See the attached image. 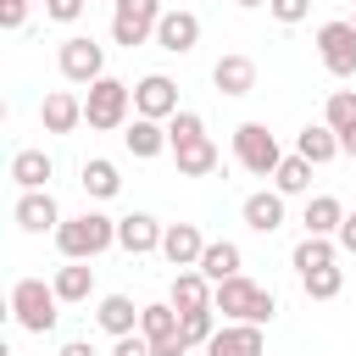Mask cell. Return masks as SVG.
I'll list each match as a JSON object with an SVG mask.
<instances>
[{"instance_id": "obj_6", "label": "cell", "mask_w": 356, "mask_h": 356, "mask_svg": "<svg viewBox=\"0 0 356 356\" xmlns=\"http://www.w3.org/2000/svg\"><path fill=\"white\" fill-rule=\"evenodd\" d=\"M161 22V0H111V39L122 50H139L145 39H156Z\"/></svg>"}, {"instance_id": "obj_26", "label": "cell", "mask_w": 356, "mask_h": 356, "mask_svg": "<svg viewBox=\"0 0 356 356\" xmlns=\"http://www.w3.org/2000/svg\"><path fill=\"white\" fill-rule=\"evenodd\" d=\"M239 245L234 239H206V250H200V273L211 278V284H222V278H234L239 273Z\"/></svg>"}, {"instance_id": "obj_14", "label": "cell", "mask_w": 356, "mask_h": 356, "mask_svg": "<svg viewBox=\"0 0 356 356\" xmlns=\"http://www.w3.org/2000/svg\"><path fill=\"white\" fill-rule=\"evenodd\" d=\"M267 339H261V323H222L211 339H206V356H261Z\"/></svg>"}, {"instance_id": "obj_13", "label": "cell", "mask_w": 356, "mask_h": 356, "mask_svg": "<svg viewBox=\"0 0 356 356\" xmlns=\"http://www.w3.org/2000/svg\"><path fill=\"white\" fill-rule=\"evenodd\" d=\"M161 234H167V222H156L150 211H128V217H117V245H122L128 256H150V250H161Z\"/></svg>"}, {"instance_id": "obj_1", "label": "cell", "mask_w": 356, "mask_h": 356, "mask_svg": "<svg viewBox=\"0 0 356 356\" xmlns=\"http://www.w3.org/2000/svg\"><path fill=\"white\" fill-rule=\"evenodd\" d=\"M111 245H117V217H106V211H78V217H61V228H56V250L67 261H95Z\"/></svg>"}, {"instance_id": "obj_22", "label": "cell", "mask_w": 356, "mask_h": 356, "mask_svg": "<svg viewBox=\"0 0 356 356\" xmlns=\"http://www.w3.org/2000/svg\"><path fill=\"white\" fill-rule=\"evenodd\" d=\"M50 172H56V161H50L39 145H28V150L11 156V184H17V189H44Z\"/></svg>"}, {"instance_id": "obj_40", "label": "cell", "mask_w": 356, "mask_h": 356, "mask_svg": "<svg viewBox=\"0 0 356 356\" xmlns=\"http://www.w3.org/2000/svg\"><path fill=\"white\" fill-rule=\"evenodd\" d=\"M61 356H100V350H95L89 339H67V345H61Z\"/></svg>"}, {"instance_id": "obj_17", "label": "cell", "mask_w": 356, "mask_h": 356, "mask_svg": "<svg viewBox=\"0 0 356 356\" xmlns=\"http://www.w3.org/2000/svg\"><path fill=\"white\" fill-rule=\"evenodd\" d=\"M122 145H128V156H134V161H150V156L172 150V139H167V122H156V117H134V122L122 128Z\"/></svg>"}, {"instance_id": "obj_5", "label": "cell", "mask_w": 356, "mask_h": 356, "mask_svg": "<svg viewBox=\"0 0 356 356\" xmlns=\"http://www.w3.org/2000/svg\"><path fill=\"white\" fill-rule=\"evenodd\" d=\"M234 156H239V167H245L250 178H273L278 161H284V150H278V139L267 134V122H239V128H234Z\"/></svg>"}, {"instance_id": "obj_24", "label": "cell", "mask_w": 356, "mask_h": 356, "mask_svg": "<svg viewBox=\"0 0 356 356\" xmlns=\"http://www.w3.org/2000/svg\"><path fill=\"white\" fill-rule=\"evenodd\" d=\"M78 184H83V195H95V200H111V195L122 189V172H117V161L89 156V161L78 167Z\"/></svg>"}, {"instance_id": "obj_2", "label": "cell", "mask_w": 356, "mask_h": 356, "mask_svg": "<svg viewBox=\"0 0 356 356\" xmlns=\"http://www.w3.org/2000/svg\"><path fill=\"white\" fill-rule=\"evenodd\" d=\"M211 306L228 317V323H273V312H278V300H273V289H261V284H250L245 273H234V278H222L217 289H211Z\"/></svg>"}, {"instance_id": "obj_30", "label": "cell", "mask_w": 356, "mask_h": 356, "mask_svg": "<svg viewBox=\"0 0 356 356\" xmlns=\"http://www.w3.org/2000/svg\"><path fill=\"white\" fill-rule=\"evenodd\" d=\"M273 189H278V195H306V189H312V161H306L300 150L284 156L278 172H273Z\"/></svg>"}, {"instance_id": "obj_36", "label": "cell", "mask_w": 356, "mask_h": 356, "mask_svg": "<svg viewBox=\"0 0 356 356\" xmlns=\"http://www.w3.org/2000/svg\"><path fill=\"white\" fill-rule=\"evenodd\" d=\"M83 6H89V0H44V17H50V22H78Z\"/></svg>"}, {"instance_id": "obj_31", "label": "cell", "mask_w": 356, "mask_h": 356, "mask_svg": "<svg viewBox=\"0 0 356 356\" xmlns=\"http://www.w3.org/2000/svg\"><path fill=\"white\" fill-rule=\"evenodd\" d=\"M300 289H306V300H334L339 289H345V273L328 261V267H312V273H300Z\"/></svg>"}, {"instance_id": "obj_44", "label": "cell", "mask_w": 356, "mask_h": 356, "mask_svg": "<svg viewBox=\"0 0 356 356\" xmlns=\"http://www.w3.org/2000/svg\"><path fill=\"white\" fill-rule=\"evenodd\" d=\"M28 6H33V0H28Z\"/></svg>"}, {"instance_id": "obj_29", "label": "cell", "mask_w": 356, "mask_h": 356, "mask_svg": "<svg viewBox=\"0 0 356 356\" xmlns=\"http://www.w3.org/2000/svg\"><path fill=\"white\" fill-rule=\"evenodd\" d=\"M334 256H339V239H328V234H306V239L295 245L289 261H295V273H312V267H328Z\"/></svg>"}, {"instance_id": "obj_38", "label": "cell", "mask_w": 356, "mask_h": 356, "mask_svg": "<svg viewBox=\"0 0 356 356\" xmlns=\"http://www.w3.org/2000/svg\"><path fill=\"white\" fill-rule=\"evenodd\" d=\"M0 22H6V33H17V28L28 22V0H6V6H0Z\"/></svg>"}, {"instance_id": "obj_20", "label": "cell", "mask_w": 356, "mask_h": 356, "mask_svg": "<svg viewBox=\"0 0 356 356\" xmlns=\"http://www.w3.org/2000/svg\"><path fill=\"white\" fill-rule=\"evenodd\" d=\"M211 278L200 273V267H178L172 273V289H167V300L178 306V312H195V306H211Z\"/></svg>"}, {"instance_id": "obj_4", "label": "cell", "mask_w": 356, "mask_h": 356, "mask_svg": "<svg viewBox=\"0 0 356 356\" xmlns=\"http://www.w3.org/2000/svg\"><path fill=\"white\" fill-rule=\"evenodd\" d=\"M61 295H56V284H44V278H17L11 284V317L28 328V334H50L56 323H61Z\"/></svg>"}, {"instance_id": "obj_9", "label": "cell", "mask_w": 356, "mask_h": 356, "mask_svg": "<svg viewBox=\"0 0 356 356\" xmlns=\"http://www.w3.org/2000/svg\"><path fill=\"white\" fill-rule=\"evenodd\" d=\"M317 56L334 78H356V28L350 22H323L317 28Z\"/></svg>"}, {"instance_id": "obj_27", "label": "cell", "mask_w": 356, "mask_h": 356, "mask_svg": "<svg viewBox=\"0 0 356 356\" xmlns=\"http://www.w3.org/2000/svg\"><path fill=\"white\" fill-rule=\"evenodd\" d=\"M300 222H306V234H328V239H334V234H339V222H345V206H339V195H312Z\"/></svg>"}, {"instance_id": "obj_32", "label": "cell", "mask_w": 356, "mask_h": 356, "mask_svg": "<svg viewBox=\"0 0 356 356\" xmlns=\"http://www.w3.org/2000/svg\"><path fill=\"white\" fill-rule=\"evenodd\" d=\"M178 328H184L189 350H195V345H206V339L217 334V306H195V312H178Z\"/></svg>"}, {"instance_id": "obj_15", "label": "cell", "mask_w": 356, "mask_h": 356, "mask_svg": "<svg viewBox=\"0 0 356 356\" xmlns=\"http://www.w3.org/2000/svg\"><path fill=\"white\" fill-rule=\"evenodd\" d=\"M284 200H289V195H278V189L245 195V206H239L245 228H250V234H278V228H284Z\"/></svg>"}, {"instance_id": "obj_12", "label": "cell", "mask_w": 356, "mask_h": 356, "mask_svg": "<svg viewBox=\"0 0 356 356\" xmlns=\"http://www.w3.org/2000/svg\"><path fill=\"white\" fill-rule=\"evenodd\" d=\"M156 44L167 50V56H189L195 44H200V17L195 11H161V22H156Z\"/></svg>"}, {"instance_id": "obj_21", "label": "cell", "mask_w": 356, "mask_h": 356, "mask_svg": "<svg viewBox=\"0 0 356 356\" xmlns=\"http://www.w3.org/2000/svg\"><path fill=\"white\" fill-rule=\"evenodd\" d=\"M139 312H145V306H134L128 295H100V306H95V323H100L111 339H122V334H134V328H139Z\"/></svg>"}, {"instance_id": "obj_19", "label": "cell", "mask_w": 356, "mask_h": 356, "mask_svg": "<svg viewBox=\"0 0 356 356\" xmlns=\"http://www.w3.org/2000/svg\"><path fill=\"white\" fill-rule=\"evenodd\" d=\"M211 83H217V95L239 100V95H250V89H256V61H250V56H217Z\"/></svg>"}, {"instance_id": "obj_11", "label": "cell", "mask_w": 356, "mask_h": 356, "mask_svg": "<svg viewBox=\"0 0 356 356\" xmlns=\"http://www.w3.org/2000/svg\"><path fill=\"white\" fill-rule=\"evenodd\" d=\"M11 217H17L22 234H56L61 228V206H56L50 189H22L17 206H11Z\"/></svg>"}, {"instance_id": "obj_3", "label": "cell", "mask_w": 356, "mask_h": 356, "mask_svg": "<svg viewBox=\"0 0 356 356\" xmlns=\"http://www.w3.org/2000/svg\"><path fill=\"white\" fill-rule=\"evenodd\" d=\"M128 111H134V83H122V78H111V72L89 83V95H83V122H89L95 134L128 128Z\"/></svg>"}, {"instance_id": "obj_39", "label": "cell", "mask_w": 356, "mask_h": 356, "mask_svg": "<svg viewBox=\"0 0 356 356\" xmlns=\"http://www.w3.org/2000/svg\"><path fill=\"white\" fill-rule=\"evenodd\" d=\"M334 239H339V250H350V256H356V211L339 222V234H334Z\"/></svg>"}, {"instance_id": "obj_7", "label": "cell", "mask_w": 356, "mask_h": 356, "mask_svg": "<svg viewBox=\"0 0 356 356\" xmlns=\"http://www.w3.org/2000/svg\"><path fill=\"white\" fill-rule=\"evenodd\" d=\"M56 67H61V78L67 83H95V78H106V50L89 39V33H72V39H61V50H56Z\"/></svg>"}, {"instance_id": "obj_43", "label": "cell", "mask_w": 356, "mask_h": 356, "mask_svg": "<svg viewBox=\"0 0 356 356\" xmlns=\"http://www.w3.org/2000/svg\"><path fill=\"white\" fill-rule=\"evenodd\" d=\"M350 28H356V17H350Z\"/></svg>"}, {"instance_id": "obj_18", "label": "cell", "mask_w": 356, "mask_h": 356, "mask_svg": "<svg viewBox=\"0 0 356 356\" xmlns=\"http://www.w3.org/2000/svg\"><path fill=\"white\" fill-rule=\"evenodd\" d=\"M200 250H206V234H200L195 222H167L161 256H167L172 267H200Z\"/></svg>"}, {"instance_id": "obj_42", "label": "cell", "mask_w": 356, "mask_h": 356, "mask_svg": "<svg viewBox=\"0 0 356 356\" xmlns=\"http://www.w3.org/2000/svg\"><path fill=\"white\" fill-rule=\"evenodd\" d=\"M234 6H245V11H256V6H267V0H234Z\"/></svg>"}, {"instance_id": "obj_16", "label": "cell", "mask_w": 356, "mask_h": 356, "mask_svg": "<svg viewBox=\"0 0 356 356\" xmlns=\"http://www.w3.org/2000/svg\"><path fill=\"white\" fill-rule=\"evenodd\" d=\"M39 122H44V134H72V128L83 122V100H78L72 89H50V95L39 100Z\"/></svg>"}, {"instance_id": "obj_37", "label": "cell", "mask_w": 356, "mask_h": 356, "mask_svg": "<svg viewBox=\"0 0 356 356\" xmlns=\"http://www.w3.org/2000/svg\"><path fill=\"white\" fill-rule=\"evenodd\" d=\"M111 356H156V345H150V339L134 328V334H122V339L111 345Z\"/></svg>"}, {"instance_id": "obj_34", "label": "cell", "mask_w": 356, "mask_h": 356, "mask_svg": "<svg viewBox=\"0 0 356 356\" xmlns=\"http://www.w3.org/2000/svg\"><path fill=\"white\" fill-rule=\"evenodd\" d=\"M323 122H328L334 134H345V128L356 122V89H334L328 106H323Z\"/></svg>"}, {"instance_id": "obj_23", "label": "cell", "mask_w": 356, "mask_h": 356, "mask_svg": "<svg viewBox=\"0 0 356 356\" xmlns=\"http://www.w3.org/2000/svg\"><path fill=\"white\" fill-rule=\"evenodd\" d=\"M295 150H300L312 167H328V161L339 156V134H334L328 122H306V128H300V139H295Z\"/></svg>"}, {"instance_id": "obj_25", "label": "cell", "mask_w": 356, "mask_h": 356, "mask_svg": "<svg viewBox=\"0 0 356 356\" xmlns=\"http://www.w3.org/2000/svg\"><path fill=\"white\" fill-rule=\"evenodd\" d=\"M56 295H61V306H78V300H89L95 295V267L89 261H67V267H56Z\"/></svg>"}, {"instance_id": "obj_41", "label": "cell", "mask_w": 356, "mask_h": 356, "mask_svg": "<svg viewBox=\"0 0 356 356\" xmlns=\"http://www.w3.org/2000/svg\"><path fill=\"white\" fill-rule=\"evenodd\" d=\"M339 156H356V122H350V128L339 134Z\"/></svg>"}, {"instance_id": "obj_33", "label": "cell", "mask_w": 356, "mask_h": 356, "mask_svg": "<svg viewBox=\"0 0 356 356\" xmlns=\"http://www.w3.org/2000/svg\"><path fill=\"white\" fill-rule=\"evenodd\" d=\"M167 139H172V150H178V145H189V139H206V122H200V111L178 106V111L167 117Z\"/></svg>"}, {"instance_id": "obj_28", "label": "cell", "mask_w": 356, "mask_h": 356, "mask_svg": "<svg viewBox=\"0 0 356 356\" xmlns=\"http://www.w3.org/2000/svg\"><path fill=\"white\" fill-rule=\"evenodd\" d=\"M172 156H178V172H184V178H206V172H217V161H222L211 139H189V145H178Z\"/></svg>"}, {"instance_id": "obj_10", "label": "cell", "mask_w": 356, "mask_h": 356, "mask_svg": "<svg viewBox=\"0 0 356 356\" xmlns=\"http://www.w3.org/2000/svg\"><path fill=\"white\" fill-rule=\"evenodd\" d=\"M178 111V83L167 78V72H145L139 83H134V117H156V122H167Z\"/></svg>"}, {"instance_id": "obj_35", "label": "cell", "mask_w": 356, "mask_h": 356, "mask_svg": "<svg viewBox=\"0 0 356 356\" xmlns=\"http://www.w3.org/2000/svg\"><path fill=\"white\" fill-rule=\"evenodd\" d=\"M267 11L284 22V28H295V22H306V11H312V0H267Z\"/></svg>"}, {"instance_id": "obj_8", "label": "cell", "mask_w": 356, "mask_h": 356, "mask_svg": "<svg viewBox=\"0 0 356 356\" xmlns=\"http://www.w3.org/2000/svg\"><path fill=\"white\" fill-rule=\"evenodd\" d=\"M139 334L156 345V356H189V339H184V328H178V306H172V300L145 306V312H139Z\"/></svg>"}]
</instances>
